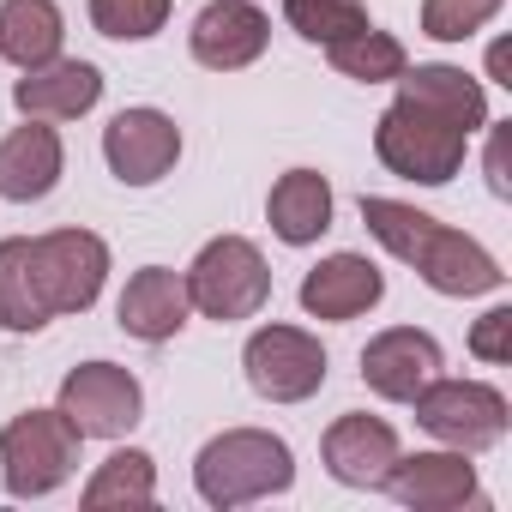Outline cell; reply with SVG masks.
<instances>
[{"label": "cell", "instance_id": "obj_5", "mask_svg": "<svg viewBox=\"0 0 512 512\" xmlns=\"http://www.w3.org/2000/svg\"><path fill=\"white\" fill-rule=\"evenodd\" d=\"M79 470V428L61 410H19L0 428V482L13 500H43Z\"/></svg>", "mask_w": 512, "mask_h": 512}, {"label": "cell", "instance_id": "obj_19", "mask_svg": "<svg viewBox=\"0 0 512 512\" xmlns=\"http://www.w3.org/2000/svg\"><path fill=\"white\" fill-rule=\"evenodd\" d=\"M392 85H398V97H410V103H422V109L446 115L458 133H476V127H488V91H482V85H476L464 67L428 61V67H404Z\"/></svg>", "mask_w": 512, "mask_h": 512}, {"label": "cell", "instance_id": "obj_14", "mask_svg": "<svg viewBox=\"0 0 512 512\" xmlns=\"http://www.w3.org/2000/svg\"><path fill=\"white\" fill-rule=\"evenodd\" d=\"M320 452L344 488H386V470L398 464V434H392V422H380L368 410H344L326 428Z\"/></svg>", "mask_w": 512, "mask_h": 512}, {"label": "cell", "instance_id": "obj_24", "mask_svg": "<svg viewBox=\"0 0 512 512\" xmlns=\"http://www.w3.org/2000/svg\"><path fill=\"white\" fill-rule=\"evenodd\" d=\"M326 61H332L344 79H356V85H392V79L410 67L404 43H398L392 31H374V25H362V31L326 43Z\"/></svg>", "mask_w": 512, "mask_h": 512}, {"label": "cell", "instance_id": "obj_16", "mask_svg": "<svg viewBox=\"0 0 512 512\" xmlns=\"http://www.w3.org/2000/svg\"><path fill=\"white\" fill-rule=\"evenodd\" d=\"M386 296V278L374 260H362V253H332V260H320L308 278H302V308L308 320H362L368 308H380Z\"/></svg>", "mask_w": 512, "mask_h": 512}, {"label": "cell", "instance_id": "obj_26", "mask_svg": "<svg viewBox=\"0 0 512 512\" xmlns=\"http://www.w3.org/2000/svg\"><path fill=\"white\" fill-rule=\"evenodd\" d=\"M175 0H91V25L115 43H145L169 25Z\"/></svg>", "mask_w": 512, "mask_h": 512}, {"label": "cell", "instance_id": "obj_11", "mask_svg": "<svg viewBox=\"0 0 512 512\" xmlns=\"http://www.w3.org/2000/svg\"><path fill=\"white\" fill-rule=\"evenodd\" d=\"M386 488L410 512H464V506H482L476 464L458 446H446V452H410V458L398 452V464L386 470Z\"/></svg>", "mask_w": 512, "mask_h": 512}, {"label": "cell", "instance_id": "obj_15", "mask_svg": "<svg viewBox=\"0 0 512 512\" xmlns=\"http://www.w3.org/2000/svg\"><path fill=\"white\" fill-rule=\"evenodd\" d=\"M187 314H193V302H187V278L169 272V266H139V272L127 278L121 302H115L121 332L139 338V344H169V338L187 326Z\"/></svg>", "mask_w": 512, "mask_h": 512}, {"label": "cell", "instance_id": "obj_20", "mask_svg": "<svg viewBox=\"0 0 512 512\" xmlns=\"http://www.w3.org/2000/svg\"><path fill=\"white\" fill-rule=\"evenodd\" d=\"M266 217H272V235L290 241V247H314L326 229H332V181L320 169H290L272 181V199H266Z\"/></svg>", "mask_w": 512, "mask_h": 512}, {"label": "cell", "instance_id": "obj_2", "mask_svg": "<svg viewBox=\"0 0 512 512\" xmlns=\"http://www.w3.org/2000/svg\"><path fill=\"white\" fill-rule=\"evenodd\" d=\"M290 482H296V452L272 428H223L193 458V488L217 512L247 506V500H272Z\"/></svg>", "mask_w": 512, "mask_h": 512}, {"label": "cell", "instance_id": "obj_13", "mask_svg": "<svg viewBox=\"0 0 512 512\" xmlns=\"http://www.w3.org/2000/svg\"><path fill=\"white\" fill-rule=\"evenodd\" d=\"M434 374H440V344L422 326H392V332L368 338V350H362V380L386 404H410Z\"/></svg>", "mask_w": 512, "mask_h": 512}, {"label": "cell", "instance_id": "obj_3", "mask_svg": "<svg viewBox=\"0 0 512 512\" xmlns=\"http://www.w3.org/2000/svg\"><path fill=\"white\" fill-rule=\"evenodd\" d=\"M187 278V302L193 314L229 326V320H253L272 302V266L266 253L253 247L247 235H211L199 247V260L181 272Z\"/></svg>", "mask_w": 512, "mask_h": 512}, {"label": "cell", "instance_id": "obj_10", "mask_svg": "<svg viewBox=\"0 0 512 512\" xmlns=\"http://www.w3.org/2000/svg\"><path fill=\"white\" fill-rule=\"evenodd\" d=\"M103 163L121 187H157L181 163V127L163 109H121L103 127Z\"/></svg>", "mask_w": 512, "mask_h": 512}, {"label": "cell", "instance_id": "obj_25", "mask_svg": "<svg viewBox=\"0 0 512 512\" xmlns=\"http://www.w3.org/2000/svg\"><path fill=\"white\" fill-rule=\"evenodd\" d=\"M284 19H290V31L302 43H320V49L362 31V25H374L362 0H284Z\"/></svg>", "mask_w": 512, "mask_h": 512}, {"label": "cell", "instance_id": "obj_21", "mask_svg": "<svg viewBox=\"0 0 512 512\" xmlns=\"http://www.w3.org/2000/svg\"><path fill=\"white\" fill-rule=\"evenodd\" d=\"M67 43V19L55 0H0V61H13L19 73L55 61Z\"/></svg>", "mask_w": 512, "mask_h": 512}, {"label": "cell", "instance_id": "obj_23", "mask_svg": "<svg viewBox=\"0 0 512 512\" xmlns=\"http://www.w3.org/2000/svg\"><path fill=\"white\" fill-rule=\"evenodd\" d=\"M157 500V458L127 446V452H109L91 482H85V506L91 512H109V506H151Z\"/></svg>", "mask_w": 512, "mask_h": 512}, {"label": "cell", "instance_id": "obj_7", "mask_svg": "<svg viewBox=\"0 0 512 512\" xmlns=\"http://www.w3.org/2000/svg\"><path fill=\"white\" fill-rule=\"evenodd\" d=\"M241 368H247V386L266 404H302V398H314L326 386L332 356L302 326H260L241 350Z\"/></svg>", "mask_w": 512, "mask_h": 512}, {"label": "cell", "instance_id": "obj_12", "mask_svg": "<svg viewBox=\"0 0 512 512\" xmlns=\"http://www.w3.org/2000/svg\"><path fill=\"white\" fill-rule=\"evenodd\" d=\"M187 43H193V61H199V67H211V73H241V67H253V61L266 55L272 25H266V13L253 7V0H211V7L193 19Z\"/></svg>", "mask_w": 512, "mask_h": 512}, {"label": "cell", "instance_id": "obj_4", "mask_svg": "<svg viewBox=\"0 0 512 512\" xmlns=\"http://www.w3.org/2000/svg\"><path fill=\"white\" fill-rule=\"evenodd\" d=\"M464 145H470V133H458L446 115H434L410 97H392V109L374 121V157L416 187H446L464 169Z\"/></svg>", "mask_w": 512, "mask_h": 512}, {"label": "cell", "instance_id": "obj_1", "mask_svg": "<svg viewBox=\"0 0 512 512\" xmlns=\"http://www.w3.org/2000/svg\"><path fill=\"white\" fill-rule=\"evenodd\" d=\"M362 223L368 235L392 253V260H404L434 296H494L506 284L500 260L464 229L404 205V199H386V193H362Z\"/></svg>", "mask_w": 512, "mask_h": 512}, {"label": "cell", "instance_id": "obj_28", "mask_svg": "<svg viewBox=\"0 0 512 512\" xmlns=\"http://www.w3.org/2000/svg\"><path fill=\"white\" fill-rule=\"evenodd\" d=\"M470 356H476V362H488V368L512 362V308H506V302H500V308H488V314L470 326Z\"/></svg>", "mask_w": 512, "mask_h": 512}, {"label": "cell", "instance_id": "obj_17", "mask_svg": "<svg viewBox=\"0 0 512 512\" xmlns=\"http://www.w3.org/2000/svg\"><path fill=\"white\" fill-rule=\"evenodd\" d=\"M61 169H67V151H61V133L49 121L25 115V127H13L0 139V199L37 205L61 187Z\"/></svg>", "mask_w": 512, "mask_h": 512}, {"label": "cell", "instance_id": "obj_27", "mask_svg": "<svg viewBox=\"0 0 512 512\" xmlns=\"http://www.w3.org/2000/svg\"><path fill=\"white\" fill-rule=\"evenodd\" d=\"M506 0H422V37L434 43H470Z\"/></svg>", "mask_w": 512, "mask_h": 512}, {"label": "cell", "instance_id": "obj_9", "mask_svg": "<svg viewBox=\"0 0 512 512\" xmlns=\"http://www.w3.org/2000/svg\"><path fill=\"white\" fill-rule=\"evenodd\" d=\"M55 410L79 428V440H121L145 416V386L121 362H79L61 380V404Z\"/></svg>", "mask_w": 512, "mask_h": 512}, {"label": "cell", "instance_id": "obj_6", "mask_svg": "<svg viewBox=\"0 0 512 512\" xmlns=\"http://www.w3.org/2000/svg\"><path fill=\"white\" fill-rule=\"evenodd\" d=\"M410 404H416V422H422L440 446H458V452H470V458L488 452V446H500L506 428H512L506 392L488 386V380H446V374H434Z\"/></svg>", "mask_w": 512, "mask_h": 512}, {"label": "cell", "instance_id": "obj_22", "mask_svg": "<svg viewBox=\"0 0 512 512\" xmlns=\"http://www.w3.org/2000/svg\"><path fill=\"white\" fill-rule=\"evenodd\" d=\"M55 314L37 290L31 272V235H7L0 241V326L7 332H43Z\"/></svg>", "mask_w": 512, "mask_h": 512}, {"label": "cell", "instance_id": "obj_18", "mask_svg": "<svg viewBox=\"0 0 512 512\" xmlns=\"http://www.w3.org/2000/svg\"><path fill=\"white\" fill-rule=\"evenodd\" d=\"M97 97H103V73L91 61H61V55L43 61V67H31L13 85V103L31 121H79V115L97 109Z\"/></svg>", "mask_w": 512, "mask_h": 512}, {"label": "cell", "instance_id": "obj_8", "mask_svg": "<svg viewBox=\"0 0 512 512\" xmlns=\"http://www.w3.org/2000/svg\"><path fill=\"white\" fill-rule=\"evenodd\" d=\"M31 272L49 314H85L103 296L109 247L91 229H49V235H31Z\"/></svg>", "mask_w": 512, "mask_h": 512}, {"label": "cell", "instance_id": "obj_29", "mask_svg": "<svg viewBox=\"0 0 512 512\" xmlns=\"http://www.w3.org/2000/svg\"><path fill=\"white\" fill-rule=\"evenodd\" d=\"M488 187H494V199H512V175H506V127H494V145H488Z\"/></svg>", "mask_w": 512, "mask_h": 512}]
</instances>
